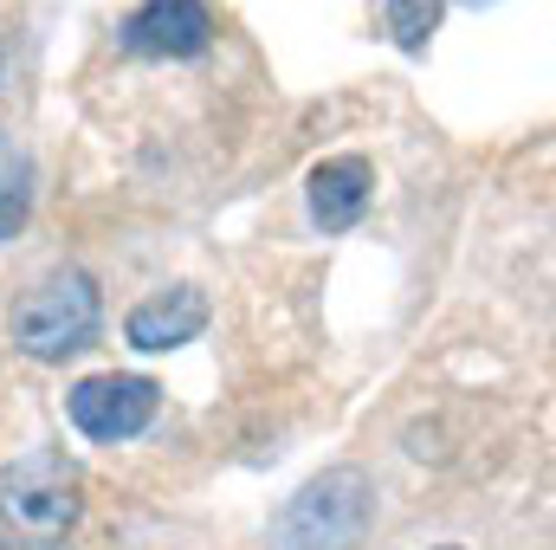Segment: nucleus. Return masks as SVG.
<instances>
[{
    "instance_id": "7",
    "label": "nucleus",
    "mask_w": 556,
    "mask_h": 550,
    "mask_svg": "<svg viewBox=\"0 0 556 550\" xmlns=\"http://www.w3.org/2000/svg\"><path fill=\"white\" fill-rule=\"evenodd\" d=\"M201 330H207V298H201V285H168V291L142 298L137 311L124 317V337H130L137 350H181V343H194Z\"/></svg>"
},
{
    "instance_id": "4",
    "label": "nucleus",
    "mask_w": 556,
    "mask_h": 550,
    "mask_svg": "<svg viewBox=\"0 0 556 550\" xmlns=\"http://www.w3.org/2000/svg\"><path fill=\"white\" fill-rule=\"evenodd\" d=\"M155 402H162V389L149 376H117L111 370V376H85L65 409H72V427L85 440H130L155 421Z\"/></svg>"
},
{
    "instance_id": "5",
    "label": "nucleus",
    "mask_w": 556,
    "mask_h": 550,
    "mask_svg": "<svg viewBox=\"0 0 556 550\" xmlns=\"http://www.w3.org/2000/svg\"><path fill=\"white\" fill-rule=\"evenodd\" d=\"M124 46L142 59H194L214 46V13L207 0H142L124 20Z\"/></svg>"
},
{
    "instance_id": "1",
    "label": "nucleus",
    "mask_w": 556,
    "mask_h": 550,
    "mask_svg": "<svg viewBox=\"0 0 556 550\" xmlns=\"http://www.w3.org/2000/svg\"><path fill=\"white\" fill-rule=\"evenodd\" d=\"M85 518V473L65 453H20L0 466V550H65Z\"/></svg>"
},
{
    "instance_id": "8",
    "label": "nucleus",
    "mask_w": 556,
    "mask_h": 550,
    "mask_svg": "<svg viewBox=\"0 0 556 550\" xmlns=\"http://www.w3.org/2000/svg\"><path fill=\"white\" fill-rule=\"evenodd\" d=\"M33 214V155L13 137H0V240H13Z\"/></svg>"
},
{
    "instance_id": "10",
    "label": "nucleus",
    "mask_w": 556,
    "mask_h": 550,
    "mask_svg": "<svg viewBox=\"0 0 556 550\" xmlns=\"http://www.w3.org/2000/svg\"><path fill=\"white\" fill-rule=\"evenodd\" d=\"M446 550H459V545H446Z\"/></svg>"
},
{
    "instance_id": "3",
    "label": "nucleus",
    "mask_w": 556,
    "mask_h": 550,
    "mask_svg": "<svg viewBox=\"0 0 556 550\" xmlns=\"http://www.w3.org/2000/svg\"><path fill=\"white\" fill-rule=\"evenodd\" d=\"M104 324V298H98V278L78 273V266H59L46 273L20 304H13V343L33 357V363H65L78 357Z\"/></svg>"
},
{
    "instance_id": "2",
    "label": "nucleus",
    "mask_w": 556,
    "mask_h": 550,
    "mask_svg": "<svg viewBox=\"0 0 556 550\" xmlns=\"http://www.w3.org/2000/svg\"><path fill=\"white\" fill-rule=\"evenodd\" d=\"M369 525H376V479L363 466H330L278 505L273 550H363Z\"/></svg>"
},
{
    "instance_id": "6",
    "label": "nucleus",
    "mask_w": 556,
    "mask_h": 550,
    "mask_svg": "<svg viewBox=\"0 0 556 550\" xmlns=\"http://www.w3.org/2000/svg\"><path fill=\"white\" fill-rule=\"evenodd\" d=\"M376 201V168L369 155H324L311 168V221L324 234H350Z\"/></svg>"
},
{
    "instance_id": "9",
    "label": "nucleus",
    "mask_w": 556,
    "mask_h": 550,
    "mask_svg": "<svg viewBox=\"0 0 556 550\" xmlns=\"http://www.w3.org/2000/svg\"><path fill=\"white\" fill-rule=\"evenodd\" d=\"M440 7H446V0H382L389 33H395L402 52H427V39H433V26H440Z\"/></svg>"
}]
</instances>
